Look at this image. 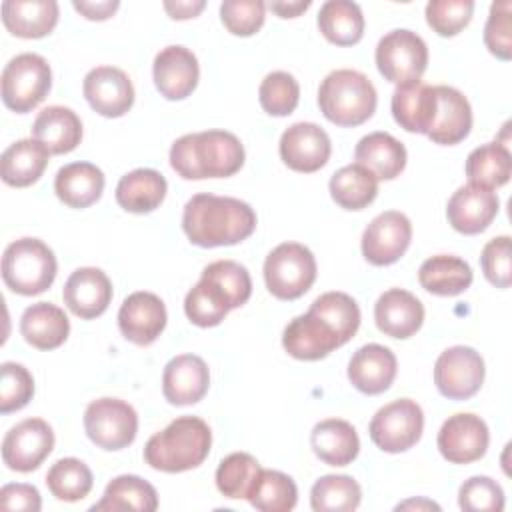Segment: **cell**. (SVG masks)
Masks as SVG:
<instances>
[{
	"mask_svg": "<svg viewBox=\"0 0 512 512\" xmlns=\"http://www.w3.org/2000/svg\"><path fill=\"white\" fill-rule=\"evenodd\" d=\"M360 326V308L346 292H324L308 308L288 322L282 334L284 350L296 358L314 362L354 338Z\"/></svg>",
	"mask_w": 512,
	"mask_h": 512,
	"instance_id": "1",
	"label": "cell"
},
{
	"mask_svg": "<svg viewBox=\"0 0 512 512\" xmlns=\"http://www.w3.org/2000/svg\"><path fill=\"white\" fill-rule=\"evenodd\" d=\"M256 228V212L244 200L216 194H194L182 212V230L200 248L234 246Z\"/></svg>",
	"mask_w": 512,
	"mask_h": 512,
	"instance_id": "2",
	"label": "cell"
},
{
	"mask_svg": "<svg viewBox=\"0 0 512 512\" xmlns=\"http://www.w3.org/2000/svg\"><path fill=\"white\" fill-rule=\"evenodd\" d=\"M244 146L232 132L184 134L170 148V166L184 180L228 178L244 166Z\"/></svg>",
	"mask_w": 512,
	"mask_h": 512,
	"instance_id": "3",
	"label": "cell"
},
{
	"mask_svg": "<svg viewBox=\"0 0 512 512\" xmlns=\"http://www.w3.org/2000/svg\"><path fill=\"white\" fill-rule=\"evenodd\" d=\"M212 432L198 416H180L148 438L144 462L160 472L176 474L198 468L210 454Z\"/></svg>",
	"mask_w": 512,
	"mask_h": 512,
	"instance_id": "4",
	"label": "cell"
},
{
	"mask_svg": "<svg viewBox=\"0 0 512 512\" xmlns=\"http://www.w3.org/2000/svg\"><path fill=\"white\" fill-rule=\"evenodd\" d=\"M378 94L366 74L350 68L330 72L318 88V108L336 126H360L376 112Z\"/></svg>",
	"mask_w": 512,
	"mask_h": 512,
	"instance_id": "5",
	"label": "cell"
},
{
	"mask_svg": "<svg viewBox=\"0 0 512 512\" xmlns=\"http://www.w3.org/2000/svg\"><path fill=\"white\" fill-rule=\"evenodd\" d=\"M58 272L56 256L40 238H18L2 254V280L20 296L46 292Z\"/></svg>",
	"mask_w": 512,
	"mask_h": 512,
	"instance_id": "6",
	"label": "cell"
},
{
	"mask_svg": "<svg viewBox=\"0 0 512 512\" xmlns=\"http://www.w3.org/2000/svg\"><path fill=\"white\" fill-rule=\"evenodd\" d=\"M316 258L300 242L278 244L264 260V282L278 300H296L304 296L316 280Z\"/></svg>",
	"mask_w": 512,
	"mask_h": 512,
	"instance_id": "7",
	"label": "cell"
},
{
	"mask_svg": "<svg viewBox=\"0 0 512 512\" xmlns=\"http://www.w3.org/2000/svg\"><path fill=\"white\" fill-rule=\"evenodd\" d=\"M52 88L50 64L34 52L14 56L2 70V102L16 114L34 110Z\"/></svg>",
	"mask_w": 512,
	"mask_h": 512,
	"instance_id": "8",
	"label": "cell"
},
{
	"mask_svg": "<svg viewBox=\"0 0 512 512\" xmlns=\"http://www.w3.org/2000/svg\"><path fill=\"white\" fill-rule=\"evenodd\" d=\"M378 72L392 84L418 82L428 66V46L412 30L398 28L384 34L376 46Z\"/></svg>",
	"mask_w": 512,
	"mask_h": 512,
	"instance_id": "9",
	"label": "cell"
},
{
	"mask_svg": "<svg viewBox=\"0 0 512 512\" xmlns=\"http://www.w3.org/2000/svg\"><path fill=\"white\" fill-rule=\"evenodd\" d=\"M84 430L98 448L122 450L136 440L138 414L120 398H98L84 410Z\"/></svg>",
	"mask_w": 512,
	"mask_h": 512,
	"instance_id": "10",
	"label": "cell"
},
{
	"mask_svg": "<svg viewBox=\"0 0 512 512\" xmlns=\"http://www.w3.org/2000/svg\"><path fill=\"white\" fill-rule=\"evenodd\" d=\"M424 412L410 398L394 400L382 406L370 420V440L388 454L410 450L422 436Z\"/></svg>",
	"mask_w": 512,
	"mask_h": 512,
	"instance_id": "11",
	"label": "cell"
},
{
	"mask_svg": "<svg viewBox=\"0 0 512 512\" xmlns=\"http://www.w3.org/2000/svg\"><path fill=\"white\" fill-rule=\"evenodd\" d=\"M484 376V360L470 346L446 348L434 364V384L448 400L472 398L482 388Z\"/></svg>",
	"mask_w": 512,
	"mask_h": 512,
	"instance_id": "12",
	"label": "cell"
},
{
	"mask_svg": "<svg viewBox=\"0 0 512 512\" xmlns=\"http://www.w3.org/2000/svg\"><path fill=\"white\" fill-rule=\"evenodd\" d=\"M412 242V224L398 210L380 212L362 232V256L372 266L398 262Z\"/></svg>",
	"mask_w": 512,
	"mask_h": 512,
	"instance_id": "13",
	"label": "cell"
},
{
	"mask_svg": "<svg viewBox=\"0 0 512 512\" xmlns=\"http://www.w3.org/2000/svg\"><path fill=\"white\" fill-rule=\"evenodd\" d=\"M54 448L52 426L42 418H26L2 440V462L14 472L36 470Z\"/></svg>",
	"mask_w": 512,
	"mask_h": 512,
	"instance_id": "14",
	"label": "cell"
},
{
	"mask_svg": "<svg viewBox=\"0 0 512 512\" xmlns=\"http://www.w3.org/2000/svg\"><path fill=\"white\" fill-rule=\"evenodd\" d=\"M490 442L486 422L472 412H458L444 420L438 430V450L450 464H470L480 460Z\"/></svg>",
	"mask_w": 512,
	"mask_h": 512,
	"instance_id": "15",
	"label": "cell"
},
{
	"mask_svg": "<svg viewBox=\"0 0 512 512\" xmlns=\"http://www.w3.org/2000/svg\"><path fill=\"white\" fill-rule=\"evenodd\" d=\"M278 152L290 170L310 174L326 166L332 154V142L318 124L296 122L282 132Z\"/></svg>",
	"mask_w": 512,
	"mask_h": 512,
	"instance_id": "16",
	"label": "cell"
},
{
	"mask_svg": "<svg viewBox=\"0 0 512 512\" xmlns=\"http://www.w3.org/2000/svg\"><path fill=\"white\" fill-rule=\"evenodd\" d=\"M86 102L104 118H120L134 104V86L128 74L116 66H96L82 82Z\"/></svg>",
	"mask_w": 512,
	"mask_h": 512,
	"instance_id": "17",
	"label": "cell"
},
{
	"mask_svg": "<svg viewBox=\"0 0 512 512\" xmlns=\"http://www.w3.org/2000/svg\"><path fill=\"white\" fill-rule=\"evenodd\" d=\"M168 320L166 306L154 292H132L118 310L122 336L136 346H150L164 332Z\"/></svg>",
	"mask_w": 512,
	"mask_h": 512,
	"instance_id": "18",
	"label": "cell"
},
{
	"mask_svg": "<svg viewBox=\"0 0 512 512\" xmlns=\"http://www.w3.org/2000/svg\"><path fill=\"white\" fill-rule=\"evenodd\" d=\"M152 78L156 90L166 100H184L188 98L200 78L198 58L192 50L180 44L162 48L152 64Z\"/></svg>",
	"mask_w": 512,
	"mask_h": 512,
	"instance_id": "19",
	"label": "cell"
},
{
	"mask_svg": "<svg viewBox=\"0 0 512 512\" xmlns=\"http://www.w3.org/2000/svg\"><path fill=\"white\" fill-rule=\"evenodd\" d=\"M500 200L494 190L476 184L460 186L446 204V218L460 234H480L498 216Z\"/></svg>",
	"mask_w": 512,
	"mask_h": 512,
	"instance_id": "20",
	"label": "cell"
},
{
	"mask_svg": "<svg viewBox=\"0 0 512 512\" xmlns=\"http://www.w3.org/2000/svg\"><path fill=\"white\" fill-rule=\"evenodd\" d=\"M112 282L104 270L94 266L76 268L62 290L64 304L68 310L82 318L92 320L102 316L112 302Z\"/></svg>",
	"mask_w": 512,
	"mask_h": 512,
	"instance_id": "21",
	"label": "cell"
},
{
	"mask_svg": "<svg viewBox=\"0 0 512 512\" xmlns=\"http://www.w3.org/2000/svg\"><path fill=\"white\" fill-rule=\"evenodd\" d=\"M210 386V370L196 354L174 356L162 374L164 398L174 406H190L200 402Z\"/></svg>",
	"mask_w": 512,
	"mask_h": 512,
	"instance_id": "22",
	"label": "cell"
},
{
	"mask_svg": "<svg viewBox=\"0 0 512 512\" xmlns=\"http://www.w3.org/2000/svg\"><path fill=\"white\" fill-rule=\"evenodd\" d=\"M398 372L396 356L390 348L382 344L360 346L348 362V380L350 384L368 396L386 392Z\"/></svg>",
	"mask_w": 512,
	"mask_h": 512,
	"instance_id": "23",
	"label": "cell"
},
{
	"mask_svg": "<svg viewBox=\"0 0 512 512\" xmlns=\"http://www.w3.org/2000/svg\"><path fill=\"white\" fill-rule=\"evenodd\" d=\"M374 322L390 338L406 340L414 336L424 322L422 302L408 290L390 288L374 304Z\"/></svg>",
	"mask_w": 512,
	"mask_h": 512,
	"instance_id": "24",
	"label": "cell"
},
{
	"mask_svg": "<svg viewBox=\"0 0 512 512\" xmlns=\"http://www.w3.org/2000/svg\"><path fill=\"white\" fill-rule=\"evenodd\" d=\"M436 90V114L428 130V138L434 144L454 146L462 142L472 128V108L468 98L452 86H434Z\"/></svg>",
	"mask_w": 512,
	"mask_h": 512,
	"instance_id": "25",
	"label": "cell"
},
{
	"mask_svg": "<svg viewBox=\"0 0 512 512\" xmlns=\"http://www.w3.org/2000/svg\"><path fill=\"white\" fill-rule=\"evenodd\" d=\"M390 106L400 128L414 134H428L436 114V90L420 80L396 86Z\"/></svg>",
	"mask_w": 512,
	"mask_h": 512,
	"instance_id": "26",
	"label": "cell"
},
{
	"mask_svg": "<svg viewBox=\"0 0 512 512\" xmlns=\"http://www.w3.org/2000/svg\"><path fill=\"white\" fill-rule=\"evenodd\" d=\"M58 2L54 0H6L2 2V22L12 36L44 38L58 24Z\"/></svg>",
	"mask_w": 512,
	"mask_h": 512,
	"instance_id": "27",
	"label": "cell"
},
{
	"mask_svg": "<svg viewBox=\"0 0 512 512\" xmlns=\"http://www.w3.org/2000/svg\"><path fill=\"white\" fill-rule=\"evenodd\" d=\"M20 334L32 348L54 350L66 342L70 320L60 306L52 302H36L22 312Z\"/></svg>",
	"mask_w": 512,
	"mask_h": 512,
	"instance_id": "28",
	"label": "cell"
},
{
	"mask_svg": "<svg viewBox=\"0 0 512 512\" xmlns=\"http://www.w3.org/2000/svg\"><path fill=\"white\" fill-rule=\"evenodd\" d=\"M314 454L328 466H348L360 452L356 428L342 418L320 420L310 432Z\"/></svg>",
	"mask_w": 512,
	"mask_h": 512,
	"instance_id": "29",
	"label": "cell"
},
{
	"mask_svg": "<svg viewBox=\"0 0 512 512\" xmlns=\"http://www.w3.org/2000/svg\"><path fill=\"white\" fill-rule=\"evenodd\" d=\"M356 164L370 170L378 180H394L406 168V148L388 132H370L362 136L354 150Z\"/></svg>",
	"mask_w": 512,
	"mask_h": 512,
	"instance_id": "30",
	"label": "cell"
},
{
	"mask_svg": "<svg viewBox=\"0 0 512 512\" xmlns=\"http://www.w3.org/2000/svg\"><path fill=\"white\" fill-rule=\"evenodd\" d=\"M104 172L92 162H70L56 172L54 192L70 208H88L104 192Z\"/></svg>",
	"mask_w": 512,
	"mask_h": 512,
	"instance_id": "31",
	"label": "cell"
},
{
	"mask_svg": "<svg viewBox=\"0 0 512 512\" xmlns=\"http://www.w3.org/2000/svg\"><path fill=\"white\" fill-rule=\"evenodd\" d=\"M32 138L42 142L50 154H68L82 140V120L68 106H46L32 124Z\"/></svg>",
	"mask_w": 512,
	"mask_h": 512,
	"instance_id": "32",
	"label": "cell"
},
{
	"mask_svg": "<svg viewBox=\"0 0 512 512\" xmlns=\"http://www.w3.org/2000/svg\"><path fill=\"white\" fill-rule=\"evenodd\" d=\"M48 148L34 140L22 138L10 144L0 158V176L12 188H26L40 180L48 166Z\"/></svg>",
	"mask_w": 512,
	"mask_h": 512,
	"instance_id": "33",
	"label": "cell"
},
{
	"mask_svg": "<svg viewBox=\"0 0 512 512\" xmlns=\"http://www.w3.org/2000/svg\"><path fill=\"white\" fill-rule=\"evenodd\" d=\"M168 192L166 178L152 168H136L124 174L116 184V202L132 214H148L156 210Z\"/></svg>",
	"mask_w": 512,
	"mask_h": 512,
	"instance_id": "34",
	"label": "cell"
},
{
	"mask_svg": "<svg viewBox=\"0 0 512 512\" xmlns=\"http://www.w3.org/2000/svg\"><path fill=\"white\" fill-rule=\"evenodd\" d=\"M472 280L470 264L452 254L430 256L418 268L420 286L436 296H458L470 288Z\"/></svg>",
	"mask_w": 512,
	"mask_h": 512,
	"instance_id": "35",
	"label": "cell"
},
{
	"mask_svg": "<svg viewBox=\"0 0 512 512\" xmlns=\"http://www.w3.org/2000/svg\"><path fill=\"white\" fill-rule=\"evenodd\" d=\"M158 508L156 488L140 476L122 474L112 478L102 498L90 508L94 512H118V510H136V512H154Z\"/></svg>",
	"mask_w": 512,
	"mask_h": 512,
	"instance_id": "36",
	"label": "cell"
},
{
	"mask_svg": "<svg viewBox=\"0 0 512 512\" xmlns=\"http://www.w3.org/2000/svg\"><path fill=\"white\" fill-rule=\"evenodd\" d=\"M466 178L468 184L482 188H500L512 176V154L504 142H488L474 148L466 158Z\"/></svg>",
	"mask_w": 512,
	"mask_h": 512,
	"instance_id": "37",
	"label": "cell"
},
{
	"mask_svg": "<svg viewBox=\"0 0 512 512\" xmlns=\"http://www.w3.org/2000/svg\"><path fill=\"white\" fill-rule=\"evenodd\" d=\"M318 30L336 46L358 44L364 36V14L356 2L328 0L318 12Z\"/></svg>",
	"mask_w": 512,
	"mask_h": 512,
	"instance_id": "38",
	"label": "cell"
},
{
	"mask_svg": "<svg viewBox=\"0 0 512 512\" xmlns=\"http://www.w3.org/2000/svg\"><path fill=\"white\" fill-rule=\"evenodd\" d=\"M230 310H234L230 296L224 292V288L218 282H214L204 274L184 298L186 318L200 328L218 326Z\"/></svg>",
	"mask_w": 512,
	"mask_h": 512,
	"instance_id": "39",
	"label": "cell"
},
{
	"mask_svg": "<svg viewBox=\"0 0 512 512\" xmlns=\"http://www.w3.org/2000/svg\"><path fill=\"white\" fill-rule=\"evenodd\" d=\"M330 196L344 210H362L378 196V178L360 164H348L330 178Z\"/></svg>",
	"mask_w": 512,
	"mask_h": 512,
	"instance_id": "40",
	"label": "cell"
},
{
	"mask_svg": "<svg viewBox=\"0 0 512 512\" xmlns=\"http://www.w3.org/2000/svg\"><path fill=\"white\" fill-rule=\"evenodd\" d=\"M362 488L346 474H326L318 478L310 490V506L314 512H352L360 506Z\"/></svg>",
	"mask_w": 512,
	"mask_h": 512,
	"instance_id": "41",
	"label": "cell"
},
{
	"mask_svg": "<svg viewBox=\"0 0 512 512\" xmlns=\"http://www.w3.org/2000/svg\"><path fill=\"white\" fill-rule=\"evenodd\" d=\"M260 472H262V466L252 454L232 452L216 468V488L226 498L248 500Z\"/></svg>",
	"mask_w": 512,
	"mask_h": 512,
	"instance_id": "42",
	"label": "cell"
},
{
	"mask_svg": "<svg viewBox=\"0 0 512 512\" xmlns=\"http://www.w3.org/2000/svg\"><path fill=\"white\" fill-rule=\"evenodd\" d=\"M46 486L56 500L78 502L90 494L94 478L82 460L60 458L46 472Z\"/></svg>",
	"mask_w": 512,
	"mask_h": 512,
	"instance_id": "43",
	"label": "cell"
},
{
	"mask_svg": "<svg viewBox=\"0 0 512 512\" xmlns=\"http://www.w3.org/2000/svg\"><path fill=\"white\" fill-rule=\"evenodd\" d=\"M248 502L260 512H290L298 502V488L288 474L262 468Z\"/></svg>",
	"mask_w": 512,
	"mask_h": 512,
	"instance_id": "44",
	"label": "cell"
},
{
	"mask_svg": "<svg viewBox=\"0 0 512 512\" xmlns=\"http://www.w3.org/2000/svg\"><path fill=\"white\" fill-rule=\"evenodd\" d=\"M258 100L266 114L288 116L296 110L300 100V86L288 72L276 70L264 76L258 88Z\"/></svg>",
	"mask_w": 512,
	"mask_h": 512,
	"instance_id": "45",
	"label": "cell"
},
{
	"mask_svg": "<svg viewBox=\"0 0 512 512\" xmlns=\"http://www.w3.org/2000/svg\"><path fill=\"white\" fill-rule=\"evenodd\" d=\"M34 396V378L30 370L16 362L0 366V412L10 414L22 410Z\"/></svg>",
	"mask_w": 512,
	"mask_h": 512,
	"instance_id": "46",
	"label": "cell"
},
{
	"mask_svg": "<svg viewBox=\"0 0 512 512\" xmlns=\"http://www.w3.org/2000/svg\"><path fill=\"white\" fill-rule=\"evenodd\" d=\"M474 14L472 0H430L426 4V22L428 26L444 38L456 36L462 32Z\"/></svg>",
	"mask_w": 512,
	"mask_h": 512,
	"instance_id": "47",
	"label": "cell"
},
{
	"mask_svg": "<svg viewBox=\"0 0 512 512\" xmlns=\"http://www.w3.org/2000/svg\"><path fill=\"white\" fill-rule=\"evenodd\" d=\"M266 18V4L262 0H224L220 4V20L234 36L256 34Z\"/></svg>",
	"mask_w": 512,
	"mask_h": 512,
	"instance_id": "48",
	"label": "cell"
},
{
	"mask_svg": "<svg viewBox=\"0 0 512 512\" xmlns=\"http://www.w3.org/2000/svg\"><path fill=\"white\" fill-rule=\"evenodd\" d=\"M458 506L466 512H500L504 490L490 476H472L458 490Z\"/></svg>",
	"mask_w": 512,
	"mask_h": 512,
	"instance_id": "49",
	"label": "cell"
},
{
	"mask_svg": "<svg viewBox=\"0 0 512 512\" xmlns=\"http://www.w3.org/2000/svg\"><path fill=\"white\" fill-rule=\"evenodd\" d=\"M202 274L212 278L214 282H218L224 288V292L230 296L234 308L244 306L252 296L250 272L246 270V266H242L234 260H216V262L208 264L202 270Z\"/></svg>",
	"mask_w": 512,
	"mask_h": 512,
	"instance_id": "50",
	"label": "cell"
},
{
	"mask_svg": "<svg viewBox=\"0 0 512 512\" xmlns=\"http://www.w3.org/2000/svg\"><path fill=\"white\" fill-rule=\"evenodd\" d=\"M484 44L500 60L512 58V4L508 0L492 2L484 26Z\"/></svg>",
	"mask_w": 512,
	"mask_h": 512,
	"instance_id": "51",
	"label": "cell"
},
{
	"mask_svg": "<svg viewBox=\"0 0 512 512\" xmlns=\"http://www.w3.org/2000/svg\"><path fill=\"white\" fill-rule=\"evenodd\" d=\"M480 266L486 280L496 288H510L512 264H510V236H496L488 240L480 254Z\"/></svg>",
	"mask_w": 512,
	"mask_h": 512,
	"instance_id": "52",
	"label": "cell"
},
{
	"mask_svg": "<svg viewBox=\"0 0 512 512\" xmlns=\"http://www.w3.org/2000/svg\"><path fill=\"white\" fill-rule=\"evenodd\" d=\"M0 506L4 510L38 512L42 508V498L32 484H6L0 490Z\"/></svg>",
	"mask_w": 512,
	"mask_h": 512,
	"instance_id": "53",
	"label": "cell"
},
{
	"mask_svg": "<svg viewBox=\"0 0 512 512\" xmlns=\"http://www.w3.org/2000/svg\"><path fill=\"white\" fill-rule=\"evenodd\" d=\"M72 6H74V10L80 12L84 18L102 22V20H108V18L118 10L120 2H118V0H102V2H82V0L78 2V0H74Z\"/></svg>",
	"mask_w": 512,
	"mask_h": 512,
	"instance_id": "54",
	"label": "cell"
},
{
	"mask_svg": "<svg viewBox=\"0 0 512 512\" xmlns=\"http://www.w3.org/2000/svg\"><path fill=\"white\" fill-rule=\"evenodd\" d=\"M206 2L204 0H188V2H164V10L170 14V18L174 20H188V18H194L198 16L202 10H204Z\"/></svg>",
	"mask_w": 512,
	"mask_h": 512,
	"instance_id": "55",
	"label": "cell"
},
{
	"mask_svg": "<svg viewBox=\"0 0 512 512\" xmlns=\"http://www.w3.org/2000/svg\"><path fill=\"white\" fill-rule=\"evenodd\" d=\"M268 8L280 18H296L310 8V0H292V2H270Z\"/></svg>",
	"mask_w": 512,
	"mask_h": 512,
	"instance_id": "56",
	"label": "cell"
},
{
	"mask_svg": "<svg viewBox=\"0 0 512 512\" xmlns=\"http://www.w3.org/2000/svg\"><path fill=\"white\" fill-rule=\"evenodd\" d=\"M408 508H414V510H440V506L432 500H426V498H418V500H406L402 504L396 506V510H408Z\"/></svg>",
	"mask_w": 512,
	"mask_h": 512,
	"instance_id": "57",
	"label": "cell"
}]
</instances>
